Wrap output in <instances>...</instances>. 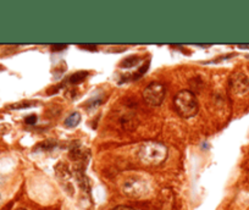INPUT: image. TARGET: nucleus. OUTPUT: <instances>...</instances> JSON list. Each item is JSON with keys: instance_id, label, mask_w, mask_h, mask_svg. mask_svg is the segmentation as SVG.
Masks as SVG:
<instances>
[{"instance_id": "obj_15", "label": "nucleus", "mask_w": 249, "mask_h": 210, "mask_svg": "<svg viewBox=\"0 0 249 210\" xmlns=\"http://www.w3.org/2000/svg\"><path fill=\"white\" fill-rule=\"evenodd\" d=\"M17 210H26V209H22V208H21V209H17Z\"/></svg>"}, {"instance_id": "obj_11", "label": "nucleus", "mask_w": 249, "mask_h": 210, "mask_svg": "<svg viewBox=\"0 0 249 210\" xmlns=\"http://www.w3.org/2000/svg\"><path fill=\"white\" fill-rule=\"evenodd\" d=\"M112 210H136V209H133V208L131 207H126V205H119V207L114 208Z\"/></svg>"}, {"instance_id": "obj_2", "label": "nucleus", "mask_w": 249, "mask_h": 210, "mask_svg": "<svg viewBox=\"0 0 249 210\" xmlns=\"http://www.w3.org/2000/svg\"><path fill=\"white\" fill-rule=\"evenodd\" d=\"M173 105L183 119H189V117L196 116L199 110V104L196 98V94L191 91H181L173 99Z\"/></svg>"}, {"instance_id": "obj_7", "label": "nucleus", "mask_w": 249, "mask_h": 210, "mask_svg": "<svg viewBox=\"0 0 249 210\" xmlns=\"http://www.w3.org/2000/svg\"><path fill=\"white\" fill-rule=\"evenodd\" d=\"M138 63H140V59H138L137 56H131V58H127L126 60L122 61L121 67L130 68V67H133L135 65H137Z\"/></svg>"}, {"instance_id": "obj_6", "label": "nucleus", "mask_w": 249, "mask_h": 210, "mask_svg": "<svg viewBox=\"0 0 249 210\" xmlns=\"http://www.w3.org/2000/svg\"><path fill=\"white\" fill-rule=\"evenodd\" d=\"M81 122V114L79 113H72L66 120H65V126L76 127Z\"/></svg>"}, {"instance_id": "obj_13", "label": "nucleus", "mask_w": 249, "mask_h": 210, "mask_svg": "<svg viewBox=\"0 0 249 210\" xmlns=\"http://www.w3.org/2000/svg\"><path fill=\"white\" fill-rule=\"evenodd\" d=\"M239 48H248L249 49V46H243V44H241V46H238Z\"/></svg>"}, {"instance_id": "obj_3", "label": "nucleus", "mask_w": 249, "mask_h": 210, "mask_svg": "<svg viewBox=\"0 0 249 210\" xmlns=\"http://www.w3.org/2000/svg\"><path fill=\"white\" fill-rule=\"evenodd\" d=\"M121 191L124 195L130 198H142L149 191L147 181L138 176H131L126 178L121 186Z\"/></svg>"}, {"instance_id": "obj_1", "label": "nucleus", "mask_w": 249, "mask_h": 210, "mask_svg": "<svg viewBox=\"0 0 249 210\" xmlns=\"http://www.w3.org/2000/svg\"><path fill=\"white\" fill-rule=\"evenodd\" d=\"M168 154L169 150L165 145L155 141H148L143 143L138 149V160L144 166H160L165 162Z\"/></svg>"}, {"instance_id": "obj_10", "label": "nucleus", "mask_w": 249, "mask_h": 210, "mask_svg": "<svg viewBox=\"0 0 249 210\" xmlns=\"http://www.w3.org/2000/svg\"><path fill=\"white\" fill-rule=\"evenodd\" d=\"M37 122V116L36 115H30L28 117H26V124L27 125H33Z\"/></svg>"}, {"instance_id": "obj_12", "label": "nucleus", "mask_w": 249, "mask_h": 210, "mask_svg": "<svg viewBox=\"0 0 249 210\" xmlns=\"http://www.w3.org/2000/svg\"><path fill=\"white\" fill-rule=\"evenodd\" d=\"M65 48H66V46H55V47H53V49H58V51H60L59 49H65Z\"/></svg>"}, {"instance_id": "obj_14", "label": "nucleus", "mask_w": 249, "mask_h": 210, "mask_svg": "<svg viewBox=\"0 0 249 210\" xmlns=\"http://www.w3.org/2000/svg\"><path fill=\"white\" fill-rule=\"evenodd\" d=\"M0 204H1V194H0Z\"/></svg>"}, {"instance_id": "obj_8", "label": "nucleus", "mask_w": 249, "mask_h": 210, "mask_svg": "<svg viewBox=\"0 0 249 210\" xmlns=\"http://www.w3.org/2000/svg\"><path fill=\"white\" fill-rule=\"evenodd\" d=\"M86 77H87V72L84 71L77 72V74H75L74 76H71L70 82H71V83H81L83 80H86Z\"/></svg>"}, {"instance_id": "obj_4", "label": "nucleus", "mask_w": 249, "mask_h": 210, "mask_svg": "<svg viewBox=\"0 0 249 210\" xmlns=\"http://www.w3.org/2000/svg\"><path fill=\"white\" fill-rule=\"evenodd\" d=\"M166 89L165 86L159 82H154L147 86L143 91V99L145 103H148L152 107H159L161 105L165 99Z\"/></svg>"}, {"instance_id": "obj_9", "label": "nucleus", "mask_w": 249, "mask_h": 210, "mask_svg": "<svg viewBox=\"0 0 249 210\" xmlns=\"http://www.w3.org/2000/svg\"><path fill=\"white\" fill-rule=\"evenodd\" d=\"M36 103H31V101H23V103H17V104H14L11 105L13 109H23V108H28V107H32Z\"/></svg>"}, {"instance_id": "obj_5", "label": "nucleus", "mask_w": 249, "mask_h": 210, "mask_svg": "<svg viewBox=\"0 0 249 210\" xmlns=\"http://www.w3.org/2000/svg\"><path fill=\"white\" fill-rule=\"evenodd\" d=\"M231 86L234 92L243 93L248 88V79L243 74H236L231 79Z\"/></svg>"}]
</instances>
